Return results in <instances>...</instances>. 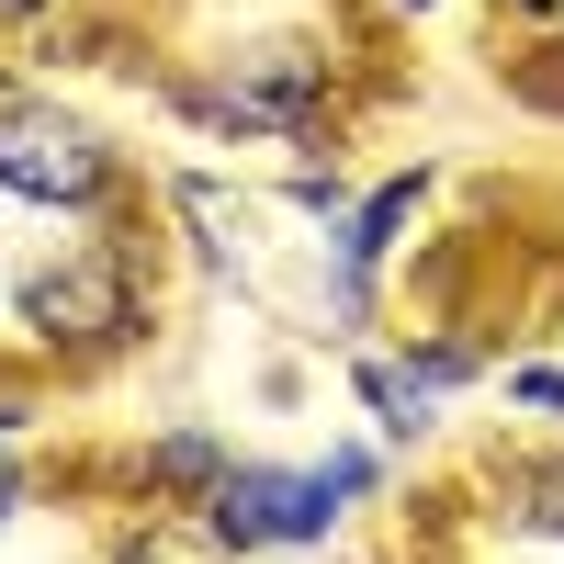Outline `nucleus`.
Returning a JSON list of instances; mask_svg holds the SVG:
<instances>
[{
  "label": "nucleus",
  "instance_id": "obj_5",
  "mask_svg": "<svg viewBox=\"0 0 564 564\" xmlns=\"http://www.w3.org/2000/svg\"><path fill=\"white\" fill-rule=\"evenodd\" d=\"M486 520H497L508 542H553V553H564V430H553L542 452H520V463H497V475H486Z\"/></svg>",
  "mask_w": 564,
  "mask_h": 564
},
{
  "label": "nucleus",
  "instance_id": "obj_14",
  "mask_svg": "<svg viewBox=\"0 0 564 564\" xmlns=\"http://www.w3.org/2000/svg\"><path fill=\"white\" fill-rule=\"evenodd\" d=\"M327 486H339V508H372L384 497V452L372 441H327Z\"/></svg>",
  "mask_w": 564,
  "mask_h": 564
},
{
  "label": "nucleus",
  "instance_id": "obj_18",
  "mask_svg": "<svg viewBox=\"0 0 564 564\" xmlns=\"http://www.w3.org/2000/svg\"><path fill=\"white\" fill-rule=\"evenodd\" d=\"M384 12H441V0H384Z\"/></svg>",
  "mask_w": 564,
  "mask_h": 564
},
{
  "label": "nucleus",
  "instance_id": "obj_15",
  "mask_svg": "<svg viewBox=\"0 0 564 564\" xmlns=\"http://www.w3.org/2000/svg\"><path fill=\"white\" fill-rule=\"evenodd\" d=\"M34 508V463H23V430H0V531Z\"/></svg>",
  "mask_w": 564,
  "mask_h": 564
},
{
  "label": "nucleus",
  "instance_id": "obj_10",
  "mask_svg": "<svg viewBox=\"0 0 564 564\" xmlns=\"http://www.w3.org/2000/svg\"><path fill=\"white\" fill-rule=\"evenodd\" d=\"M395 361H406L441 406H452V395H475V384H497V361H486L475 339H452V327H406V350H395Z\"/></svg>",
  "mask_w": 564,
  "mask_h": 564
},
{
  "label": "nucleus",
  "instance_id": "obj_4",
  "mask_svg": "<svg viewBox=\"0 0 564 564\" xmlns=\"http://www.w3.org/2000/svg\"><path fill=\"white\" fill-rule=\"evenodd\" d=\"M193 520L226 542V564H260V553H327L350 508H339V486H327V463H260V452H238Z\"/></svg>",
  "mask_w": 564,
  "mask_h": 564
},
{
  "label": "nucleus",
  "instance_id": "obj_9",
  "mask_svg": "<svg viewBox=\"0 0 564 564\" xmlns=\"http://www.w3.org/2000/svg\"><path fill=\"white\" fill-rule=\"evenodd\" d=\"M102 564H226V542L193 520V508H148L135 497L113 520V542H102Z\"/></svg>",
  "mask_w": 564,
  "mask_h": 564
},
{
  "label": "nucleus",
  "instance_id": "obj_8",
  "mask_svg": "<svg viewBox=\"0 0 564 564\" xmlns=\"http://www.w3.org/2000/svg\"><path fill=\"white\" fill-rule=\"evenodd\" d=\"M170 215L204 226V260H215V271H260V204H249V193H226V181L181 170V181H170Z\"/></svg>",
  "mask_w": 564,
  "mask_h": 564
},
{
  "label": "nucleus",
  "instance_id": "obj_7",
  "mask_svg": "<svg viewBox=\"0 0 564 564\" xmlns=\"http://www.w3.org/2000/svg\"><path fill=\"white\" fill-rule=\"evenodd\" d=\"M350 395L372 406V430H384L395 452H430V430H441V395L417 384V372H406L395 350H350Z\"/></svg>",
  "mask_w": 564,
  "mask_h": 564
},
{
  "label": "nucleus",
  "instance_id": "obj_3",
  "mask_svg": "<svg viewBox=\"0 0 564 564\" xmlns=\"http://www.w3.org/2000/svg\"><path fill=\"white\" fill-rule=\"evenodd\" d=\"M0 193L34 204V215L90 226V215H113V204L135 193V170H124V148H113L79 102L12 79V90H0Z\"/></svg>",
  "mask_w": 564,
  "mask_h": 564
},
{
  "label": "nucleus",
  "instance_id": "obj_11",
  "mask_svg": "<svg viewBox=\"0 0 564 564\" xmlns=\"http://www.w3.org/2000/svg\"><path fill=\"white\" fill-rule=\"evenodd\" d=\"M497 395L542 430H564V361H497Z\"/></svg>",
  "mask_w": 564,
  "mask_h": 564
},
{
  "label": "nucleus",
  "instance_id": "obj_17",
  "mask_svg": "<svg viewBox=\"0 0 564 564\" xmlns=\"http://www.w3.org/2000/svg\"><path fill=\"white\" fill-rule=\"evenodd\" d=\"M508 12H520V23H564V0H508Z\"/></svg>",
  "mask_w": 564,
  "mask_h": 564
},
{
  "label": "nucleus",
  "instance_id": "obj_6",
  "mask_svg": "<svg viewBox=\"0 0 564 564\" xmlns=\"http://www.w3.org/2000/svg\"><path fill=\"white\" fill-rule=\"evenodd\" d=\"M226 463H238V441H226V430H193V417H181V430L135 441V497H148V508H204Z\"/></svg>",
  "mask_w": 564,
  "mask_h": 564
},
{
  "label": "nucleus",
  "instance_id": "obj_13",
  "mask_svg": "<svg viewBox=\"0 0 564 564\" xmlns=\"http://www.w3.org/2000/svg\"><path fill=\"white\" fill-rule=\"evenodd\" d=\"M282 204H294V215H316V226H339L361 193H350V170H339V159H327V170L305 159V170H282Z\"/></svg>",
  "mask_w": 564,
  "mask_h": 564
},
{
  "label": "nucleus",
  "instance_id": "obj_2",
  "mask_svg": "<svg viewBox=\"0 0 564 564\" xmlns=\"http://www.w3.org/2000/svg\"><path fill=\"white\" fill-rule=\"evenodd\" d=\"M327 90H339V57L316 34H249V45H215L204 68H181L170 113L204 135H249V148H316Z\"/></svg>",
  "mask_w": 564,
  "mask_h": 564
},
{
  "label": "nucleus",
  "instance_id": "obj_1",
  "mask_svg": "<svg viewBox=\"0 0 564 564\" xmlns=\"http://www.w3.org/2000/svg\"><path fill=\"white\" fill-rule=\"evenodd\" d=\"M12 327L45 372H102L148 339V249L124 238L113 215H90V238L45 249L23 282H12Z\"/></svg>",
  "mask_w": 564,
  "mask_h": 564
},
{
  "label": "nucleus",
  "instance_id": "obj_16",
  "mask_svg": "<svg viewBox=\"0 0 564 564\" xmlns=\"http://www.w3.org/2000/svg\"><path fill=\"white\" fill-rule=\"evenodd\" d=\"M0 23H57V0H0Z\"/></svg>",
  "mask_w": 564,
  "mask_h": 564
},
{
  "label": "nucleus",
  "instance_id": "obj_12",
  "mask_svg": "<svg viewBox=\"0 0 564 564\" xmlns=\"http://www.w3.org/2000/svg\"><path fill=\"white\" fill-rule=\"evenodd\" d=\"M508 90H520L531 113H553V124H564V34H553V23H542L531 57H508Z\"/></svg>",
  "mask_w": 564,
  "mask_h": 564
}]
</instances>
